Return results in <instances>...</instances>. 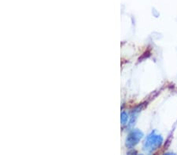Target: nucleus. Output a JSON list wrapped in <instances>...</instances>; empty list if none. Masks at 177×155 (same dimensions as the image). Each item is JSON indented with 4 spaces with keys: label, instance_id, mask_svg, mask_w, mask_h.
<instances>
[]
</instances>
